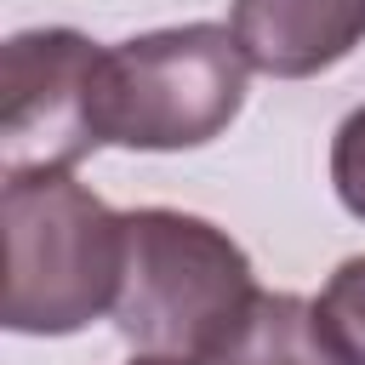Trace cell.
<instances>
[{"instance_id":"7a4b0ae2","label":"cell","mask_w":365,"mask_h":365,"mask_svg":"<svg viewBox=\"0 0 365 365\" xmlns=\"http://www.w3.org/2000/svg\"><path fill=\"white\" fill-rule=\"evenodd\" d=\"M251 257L205 217L143 205L125 211V274L114 297V331L165 359L205 365L257 302Z\"/></svg>"},{"instance_id":"3957f363","label":"cell","mask_w":365,"mask_h":365,"mask_svg":"<svg viewBox=\"0 0 365 365\" xmlns=\"http://www.w3.org/2000/svg\"><path fill=\"white\" fill-rule=\"evenodd\" d=\"M245 51L228 23H182L131 34L103 51L97 120L103 143L120 148H200L234 125L245 108Z\"/></svg>"},{"instance_id":"8992f818","label":"cell","mask_w":365,"mask_h":365,"mask_svg":"<svg viewBox=\"0 0 365 365\" xmlns=\"http://www.w3.org/2000/svg\"><path fill=\"white\" fill-rule=\"evenodd\" d=\"M205 365H336V354L319 336L314 302L297 291H262L240 331L205 359Z\"/></svg>"},{"instance_id":"6da1fadb","label":"cell","mask_w":365,"mask_h":365,"mask_svg":"<svg viewBox=\"0 0 365 365\" xmlns=\"http://www.w3.org/2000/svg\"><path fill=\"white\" fill-rule=\"evenodd\" d=\"M6 297L0 319L17 336H68L114 314L125 274V217L108 211L68 171L6 177Z\"/></svg>"},{"instance_id":"9c48e42d","label":"cell","mask_w":365,"mask_h":365,"mask_svg":"<svg viewBox=\"0 0 365 365\" xmlns=\"http://www.w3.org/2000/svg\"><path fill=\"white\" fill-rule=\"evenodd\" d=\"M131 365H194V359H165V354H143V359H131Z\"/></svg>"},{"instance_id":"5b68a950","label":"cell","mask_w":365,"mask_h":365,"mask_svg":"<svg viewBox=\"0 0 365 365\" xmlns=\"http://www.w3.org/2000/svg\"><path fill=\"white\" fill-rule=\"evenodd\" d=\"M228 29L268 80H314L365 40V0H234Z\"/></svg>"},{"instance_id":"ba28073f","label":"cell","mask_w":365,"mask_h":365,"mask_svg":"<svg viewBox=\"0 0 365 365\" xmlns=\"http://www.w3.org/2000/svg\"><path fill=\"white\" fill-rule=\"evenodd\" d=\"M331 188H336V200L365 222V103L336 125V137H331Z\"/></svg>"},{"instance_id":"52a82bcc","label":"cell","mask_w":365,"mask_h":365,"mask_svg":"<svg viewBox=\"0 0 365 365\" xmlns=\"http://www.w3.org/2000/svg\"><path fill=\"white\" fill-rule=\"evenodd\" d=\"M314 319H319V336L336 354V365H365V257H348L325 279Z\"/></svg>"},{"instance_id":"277c9868","label":"cell","mask_w":365,"mask_h":365,"mask_svg":"<svg viewBox=\"0 0 365 365\" xmlns=\"http://www.w3.org/2000/svg\"><path fill=\"white\" fill-rule=\"evenodd\" d=\"M103 46L80 29H23L0 51V171L57 177L103 148Z\"/></svg>"}]
</instances>
